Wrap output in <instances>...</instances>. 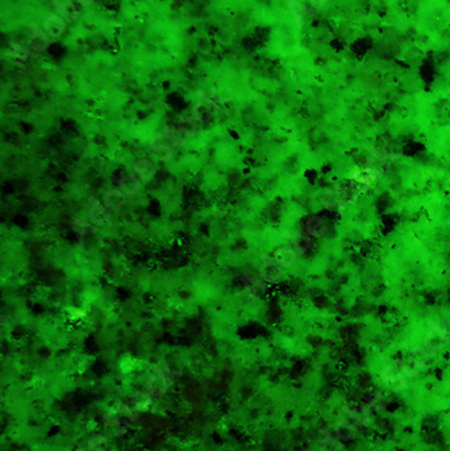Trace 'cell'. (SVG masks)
Segmentation results:
<instances>
[{
    "label": "cell",
    "mask_w": 450,
    "mask_h": 451,
    "mask_svg": "<svg viewBox=\"0 0 450 451\" xmlns=\"http://www.w3.org/2000/svg\"><path fill=\"white\" fill-rule=\"evenodd\" d=\"M198 95H199V97H200L201 100H203V103H206L207 106H208L210 108L213 109L214 112L219 111V104H218V103L215 102V100H214V99L211 96H208V95H207L204 90H198Z\"/></svg>",
    "instance_id": "obj_30"
},
{
    "label": "cell",
    "mask_w": 450,
    "mask_h": 451,
    "mask_svg": "<svg viewBox=\"0 0 450 451\" xmlns=\"http://www.w3.org/2000/svg\"><path fill=\"white\" fill-rule=\"evenodd\" d=\"M304 451H308V450H304Z\"/></svg>",
    "instance_id": "obj_39"
},
{
    "label": "cell",
    "mask_w": 450,
    "mask_h": 451,
    "mask_svg": "<svg viewBox=\"0 0 450 451\" xmlns=\"http://www.w3.org/2000/svg\"><path fill=\"white\" fill-rule=\"evenodd\" d=\"M410 360L413 362L414 366H425L426 362L429 360V355L426 353L425 350L422 349H414L410 354Z\"/></svg>",
    "instance_id": "obj_22"
},
{
    "label": "cell",
    "mask_w": 450,
    "mask_h": 451,
    "mask_svg": "<svg viewBox=\"0 0 450 451\" xmlns=\"http://www.w3.org/2000/svg\"><path fill=\"white\" fill-rule=\"evenodd\" d=\"M146 386H147V391H149L150 395H153V396H157V397L162 396L165 392H166V389H168V385H166L164 381L160 379L158 376H152L150 379H147V384H146Z\"/></svg>",
    "instance_id": "obj_14"
},
{
    "label": "cell",
    "mask_w": 450,
    "mask_h": 451,
    "mask_svg": "<svg viewBox=\"0 0 450 451\" xmlns=\"http://www.w3.org/2000/svg\"><path fill=\"white\" fill-rule=\"evenodd\" d=\"M81 316H84L83 311H80V309H72L71 311V318L72 319H77V318H81Z\"/></svg>",
    "instance_id": "obj_35"
},
{
    "label": "cell",
    "mask_w": 450,
    "mask_h": 451,
    "mask_svg": "<svg viewBox=\"0 0 450 451\" xmlns=\"http://www.w3.org/2000/svg\"><path fill=\"white\" fill-rule=\"evenodd\" d=\"M111 179L118 184V187L121 188V191L126 196L131 198L134 195H137L140 189V179L135 175H125L121 179H118L116 176H111Z\"/></svg>",
    "instance_id": "obj_2"
},
{
    "label": "cell",
    "mask_w": 450,
    "mask_h": 451,
    "mask_svg": "<svg viewBox=\"0 0 450 451\" xmlns=\"http://www.w3.org/2000/svg\"><path fill=\"white\" fill-rule=\"evenodd\" d=\"M307 230H308L310 234L319 236V235H322L323 233H324V224H323V222L321 219L312 217V219H310V220L307 222Z\"/></svg>",
    "instance_id": "obj_24"
},
{
    "label": "cell",
    "mask_w": 450,
    "mask_h": 451,
    "mask_svg": "<svg viewBox=\"0 0 450 451\" xmlns=\"http://www.w3.org/2000/svg\"><path fill=\"white\" fill-rule=\"evenodd\" d=\"M77 3H79L80 6H90V4H92V1H90V0H80Z\"/></svg>",
    "instance_id": "obj_36"
},
{
    "label": "cell",
    "mask_w": 450,
    "mask_h": 451,
    "mask_svg": "<svg viewBox=\"0 0 450 451\" xmlns=\"http://www.w3.org/2000/svg\"><path fill=\"white\" fill-rule=\"evenodd\" d=\"M116 407H118V411H119V412H122V414L126 416L127 419H130V420L137 421L138 419H140V414H137V412H131V411H130V408H128L127 404L122 403V401H118Z\"/></svg>",
    "instance_id": "obj_28"
},
{
    "label": "cell",
    "mask_w": 450,
    "mask_h": 451,
    "mask_svg": "<svg viewBox=\"0 0 450 451\" xmlns=\"http://www.w3.org/2000/svg\"><path fill=\"white\" fill-rule=\"evenodd\" d=\"M274 257H276L277 264L281 265V266H291L296 259V254L289 247H281L276 252Z\"/></svg>",
    "instance_id": "obj_15"
},
{
    "label": "cell",
    "mask_w": 450,
    "mask_h": 451,
    "mask_svg": "<svg viewBox=\"0 0 450 451\" xmlns=\"http://www.w3.org/2000/svg\"><path fill=\"white\" fill-rule=\"evenodd\" d=\"M152 369L154 370V372H156V374H157L158 377H160V379L164 381L166 385H168V386L172 385V379H169V377H168V376L165 374V372H161V369H158V367L156 366V365H152Z\"/></svg>",
    "instance_id": "obj_33"
},
{
    "label": "cell",
    "mask_w": 450,
    "mask_h": 451,
    "mask_svg": "<svg viewBox=\"0 0 450 451\" xmlns=\"http://www.w3.org/2000/svg\"><path fill=\"white\" fill-rule=\"evenodd\" d=\"M108 442L103 435H92L88 440V449L90 451H107L108 450Z\"/></svg>",
    "instance_id": "obj_19"
},
{
    "label": "cell",
    "mask_w": 450,
    "mask_h": 451,
    "mask_svg": "<svg viewBox=\"0 0 450 451\" xmlns=\"http://www.w3.org/2000/svg\"><path fill=\"white\" fill-rule=\"evenodd\" d=\"M31 36H30V46L34 52H45L46 49L52 45V41L48 34H45L42 30L36 23H30Z\"/></svg>",
    "instance_id": "obj_1"
},
{
    "label": "cell",
    "mask_w": 450,
    "mask_h": 451,
    "mask_svg": "<svg viewBox=\"0 0 450 451\" xmlns=\"http://www.w3.org/2000/svg\"><path fill=\"white\" fill-rule=\"evenodd\" d=\"M135 363H137V362L134 361L133 358H123V360L121 361L122 372H126V373H127V372H131V370H134V369L137 367V365H135Z\"/></svg>",
    "instance_id": "obj_32"
},
{
    "label": "cell",
    "mask_w": 450,
    "mask_h": 451,
    "mask_svg": "<svg viewBox=\"0 0 450 451\" xmlns=\"http://www.w3.org/2000/svg\"><path fill=\"white\" fill-rule=\"evenodd\" d=\"M90 201H91L92 204L91 210H90V219H91V222L93 224H96V226H102V224L108 223V220L111 219V214L104 208L102 203L97 201L95 198H90Z\"/></svg>",
    "instance_id": "obj_4"
},
{
    "label": "cell",
    "mask_w": 450,
    "mask_h": 451,
    "mask_svg": "<svg viewBox=\"0 0 450 451\" xmlns=\"http://www.w3.org/2000/svg\"><path fill=\"white\" fill-rule=\"evenodd\" d=\"M177 131L181 134L182 138L194 137L198 132V122L192 116H181L177 122Z\"/></svg>",
    "instance_id": "obj_7"
},
{
    "label": "cell",
    "mask_w": 450,
    "mask_h": 451,
    "mask_svg": "<svg viewBox=\"0 0 450 451\" xmlns=\"http://www.w3.org/2000/svg\"><path fill=\"white\" fill-rule=\"evenodd\" d=\"M165 374L169 377V379H177V377H180L181 373H176V372H170L169 370V363H165Z\"/></svg>",
    "instance_id": "obj_34"
},
{
    "label": "cell",
    "mask_w": 450,
    "mask_h": 451,
    "mask_svg": "<svg viewBox=\"0 0 450 451\" xmlns=\"http://www.w3.org/2000/svg\"><path fill=\"white\" fill-rule=\"evenodd\" d=\"M164 134L166 138H169L173 144L176 146H184L185 144V138H181L180 135H177L176 128H172V127H165Z\"/></svg>",
    "instance_id": "obj_26"
},
{
    "label": "cell",
    "mask_w": 450,
    "mask_h": 451,
    "mask_svg": "<svg viewBox=\"0 0 450 451\" xmlns=\"http://www.w3.org/2000/svg\"><path fill=\"white\" fill-rule=\"evenodd\" d=\"M71 229L73 230V233L76 234L77 236V241L79 243L83 246L84 245V236L87 235V233H96L97 229L95 226H92V224H87L83 220H80V219H72L71 220Z\"/></svg>",
    "instance_id": "obj_9"
},
{
    "label": "cell",
    "mask_w": 450,
    "mask_h": 451,
    "mask_svg": "<svg viewBox=\"0 0 450 451\" xmlns=\"http://www.w3.org/2000/svg\"><path fill=\"white\" fill-rule=\"evenodd\" d=\"M131 405L135 412H146L152 405V396L145 391L135 392L131 397Z\"/></svg>",
    "instance_id": "obj_8"
},
{
    "label": "cell",
    "mask_w": 450,
    "mask_h": 451,
    "mask_svg": "<svg viewBox=\"0 0 450 451\" xmlns=\"http://www.w3.org/2000/svg\"><path fill=\"white\" fill-rule=\"evenodd\" d=\"M18 65H19V69H20V71H24V65L22 64V62H18Z\"/></svg>",
    "instance_id": "obj_37"
},
{
    "label": "cell",
    "mask_w": 450,
    "mask_h": 451,
    "mask_svg": "<svg viewBox=\"0 0 450 451\" xmlns=\"http://www.w3.org/2000/svg\"><path fill=\"white\" fill-rule=\"evenodd\" d=\"M45 30L49 36H60L65 31V22L58 15H50L45 20Z\"/></svg>",
    "instance_id": "obj_11"
},
{
    "label": "cell",
    "mask_w": 450,
    "mask_h": 451,
    "mask_svg": "<svg viewBox=\"0 0 450 451\" xmlns=\"http://www.w3.org/2000/svg\"><path fill=\"white\" fill-rule=\"evenodd\" d=\"M67 451H69V450H67ZM76 451H88V450H83V449H80V450H76Z\"/></svg>",
    "instance_id": "obj_38"
},
{
    "label": "cell",
    "mask_w": 450,
    "mask_h": 451,
    "mask_svg": "<svg viewBox=\"0 0 450 451\" xmlns=\"http://www.w3.org/2000/svg\"><path fill=\"white\" fill-rule=\"evenodd\" d=\"M134 170H135V176L141 180H150L156 175V169L153 168L152 163L147 160H140L138 162H135Z\"/></svg>",
    "instance_id": "obj_12"
},
{
    "label": "cell",
    "mask_w": 450,
    "mask_h": 451,
    "mask_svg": "<svg viewBox=\"0 0 450 451\" xmlns=\"http://www.w3.org/2000/svg\"><path fill=\"white\" fill-rule=\"evenodd\" d=\"M262 259H264V266L261 268V277L268 281V283H273L276 280H279L280 276H281V271H280V268L276 266V264H273L270 259L268 258L267 255H262Z\"/></svg>",
    "instance_id": "obj_10"
},
{
    "label": "cell",
    "mask_w": 450,
    "mask_h": 451,
    "mask_svg": "<svg viewBox=\"0 0 450 451\" xmlns=\"http://www.w3.org/2000/svg\"><path fill=\"white\" fill-rule=\"evenodd\" d=\"M10 52H11L12 57L18 62H22V64H23L24 61H27V58H36L38 57L36 53L30 52V50H27L26 48L20 46V45H17V43H12L11 46H10Z\"/></svg>",
    "instance_id": "obj_17"
},
{
    "label": "cell",
    "mask_w": 450,
    "mask_h": 451,
    "mask_svg": "<svg viewBox=\"0 0 450 451\" xmlns=\"http://www.w3.org/2000/svg\"><path fill=\"white\" fill-rule=\"evenodd\" d=\"M125 196H126V195L122 192V191L109 189V191H107V192L104 193V205L111 211L121 210L122 207L125 205Z\"/></svg>",
    "instance_id": "obj_5"
},
{
    "label": "cell",
    "mask_w": 450,
    "mask_h": 451,
    "mask_svg": "<svg viewBox=\"0 0 450 451\" xmlns=\"http://www.w3.org/2000/svg\"><path fill=\"white\" fill-rule=\"evenodd\" d=\"M79 3L72 1V0H65V1H53V6L58 10L60 15L62 18H65L69 23L76 22L80 17V8L77 6Z\"/></svg>",
    "instance_id": "obj_3"
},
{
    "label": "cell",
    "mask_w": 450,
    "mask_h": 451,
    "mask_svg": "<svg viewBox=\"0 0 450 451\" xmlns=\"http://www.w3.org/2000/svg\"><path fill=\"white\" fill-rule=\"evenodd\" d=\"M349 415L352 416V419L359 426H365L368 421H369V409L366 407H356L349 412Z\"/></svg>",
    "instance_id": "obj_20"
},
{
    "label": "cell",
    "mask_w": 450,
    "mask_h": 451,
    "mask_svg": "<svg viewBox=\"0 0 450 451\" xmlns=\"http://www.w3.org/2000/svg\"><path fill=\"white\" fill-rule=\"evenodd\" d=\"M324 435V439L321 443V451H340L341 450V443L338 440H335L334 438H331L326 431H323Z\"/></svg>",
    "instance_id": "obj_23"
},
{
    "label": "cell",
    "mask_w": 450,
    "mask_h": 451,
    "mask_svg": "<svg viewBox=\"0 0 450 451\" xmlns=\"http://www.w3.org/2000/svg\"><path fill=\"white\" fill-rule=\"evenodd\" d=\"M192 115L195 116V119L196 121H200V122H207L210 121L211 118L214 116V111L208 106H207L206 103L203 102H198L194 106V109H192Z\"/></svg>",
    "instance_id": "obj_16"
},
{
    "label": "cell",
    "mask_w": 450,
    "mask_h": 451,
    "mask_svg": "<svg viewBox=\"0 0 450 451\" xmlns=\"http://www.w3.org/2000/svg\"><path fill=\"white\" fill-rule=\"evenodd\" d=\"M289 239H291L292 245L298 249L299 253H304L308 249V246H310V239L303 233H299V234H295L293 236H289Z\"/></svg>",
    "instance_id": "obj_21"
},
{
    "label": "cell",
    "mask_w": 450,
    "mask_h": 451,
    "mask_svg": "<svg viewBox=\"0 0 450 451\" xmlns=\"http://www.w3.org/2000/svg\"><path fill=\"white\" fill-rule=\"evenodd\" d=\"M335 433L341 440H352L356 435V428L349 421H342L335 428Z\"/></svg>",
    "instance_id": "obj_18"
},
{
    "label": "cell",
    "mask_w": 450,
    "mask_h": 451,
    "mask_svg": "<svg viewBox=\"0 0 450 451\" xmlns=\"http://www.w3.org/2000/svg\"><path fill=\"white\" fill-rule=\"evenodd\" d=\"M426 346L432 350V351H437V350L442 349L444 342H442V339L439 338V335H437L435 332H432V334H429V335L426 337Z\"/></svg>",
    "instance_id": "obj_25"
},
{
    "label": "cell",
    "mask_w": 450,
    "mask_h": 451,
    "mask_svg": "<svg viewBox=\"0 0 450 451\" xmlns=\"http://www.w3.org/2000/svg\"><path fill=\"white\" fill-rule=\"evenodd\" d=\"M242 283L245 285V288H246V292H248V295H249L250 300L254 303L257 300V297H255V290L257 289H267L268 285L267 284L261 283V281H258V280H254V278H252L248 274H245L242 276Z\"/></svg>",
    "instance_id": "obj_13"
},
{
    "label": "cell",
    "mask_w": 450,
    "mask_h": 451,
    "mask_svg": "<svg viewBox=\"0 0 450 451\" xmlns=\"http://www.w3.org/2000/svg\"><path fill=\"white\" fill-rule=\"evenodd\" d=\"M368 404H369L373 409L380 411V409L385 405V401L381 398V395H380V393H376V392H375V393H371V395L368 396Z\"/></svg>",
    "instance_id": "obj_27"
},
{
    "label": "cell",
    "mask_w": 450,
    "mask_h": 451,
    "mask_svg": "<svg viewBox=\"0 0 450 451\" xmlns=\"http://www.w3.org/2000/svg\"><path fill=\"white\" fill-rule=\"evenodd\" d=\"M161 139H162V135L161 134H156V135H153L152 141H150V149L153 151H165V156L161 158V161L162 162H168L170 158L173 157L175 154V146L172 144H161Z\"/></svg>",
    "instance_id": "obj_6"
},
{
    "label": "cell",
    "mask_w": 450,
    "mask_h": 451,
    "mask_svg": "<svg viewBox=\"0 0 450 451\" xmlns=\"http://www.w3.org/2000/svg\"><path fill=\"white\" fill-rule=\"evenodd\" d=\"M289 8H291V12L293 14L295 19H296V22H298L299 26H300V18H302L303 14L307 12V10H306L300 3H296V1H291V3H289Z\"/></svg>",
    "instance_id": "obj_31"
},
{
    "label": "cell",
    "mask_w": 450,
    "mask_h": 451,
    "mask_svg": "<svg viewBox=\"0 0 450 451\" xmlns=\"http://www.w3.org/2000/svg\"><path fill=\"white\" fill-rule=\"evenodd\" d=\"M104 424H106V426H109V427H112V426H119V424H121V426H123L126 430L128 428V423L126 419H122V417H114V419H112L111 415H109V412H107L106 416H104Z\"/></svg>",
    "instance_id": "obj_29"
}]
</instances>
